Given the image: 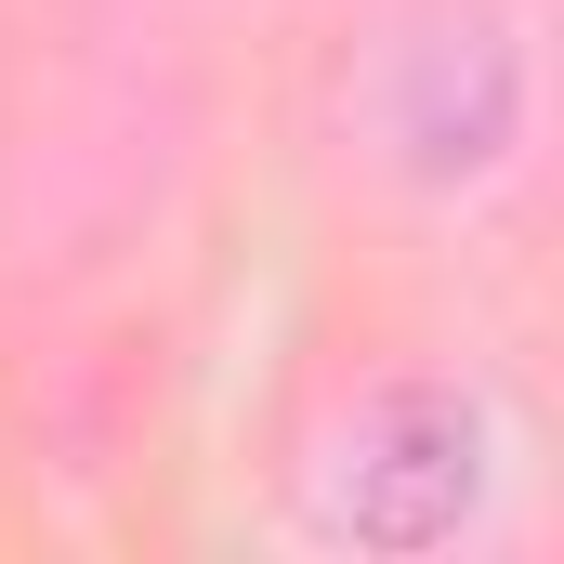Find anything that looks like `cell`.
<instances>
[{
  "mask_svg": "<svg viewBox=\"0 0 564 564\" xmlns=\"http://www.w3.org/2000/svg\"><path fill=\"white\" fill-rule=\"evenodd\" d=\"M512 132H525V53H512L486 13L421 26L408 66H394V158H408L421 184H473V171L512 158Z\"/></svg>",
  "mask_w": 564,
  "mask_h": 564,
  "instance_id": "obj_2",
  "label": "cell"
},
{
  "mask_svg": "<svg viewBox=\"0 0 564 564\" xmlns=\"http://www.w3.org/2000/svg\"><path fill=\"white\" fill-rule=\"evenodd\" d=\"M486 499V408L446 381H394L315 459V525L355 552H446Z\"/></svg>",
  "mask_w": 564,
  "mask_h": 564,
  "instance_id": "obj_1",
  "label": "cell"
}]
</instances>
